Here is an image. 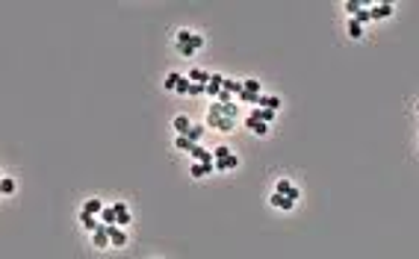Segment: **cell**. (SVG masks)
<instances>
[{
    "mask_svg": "<svg viewBox=\"0 0 419 259\" xmlns=\"http://www.w3.org/2000/svg\"><path fill=\"white\" fill-rule=\"evenodd\" d=\"M269 203H272V206H278V209H284V212H289V209L295 206V200H292V198H287V195H278V192L269 198Z\"/></svg>",
    "mask_w": 419,
    "mask_h": 259,
    "instance_id": "6",
    "label": "cell"
},
{
    "mask_svg": "<svg viewBox=\"0 0 419 259\" xmlns=\"http://www.w3.org/2000/svg\"><path fill=\"white\" fill-rule=\"evenodd\" d=\"M172 124H175V130H177V136H189V130H192V121H189L186 115H177V118H175Z\"/></svg>",
    "mask_w": 419,
    "mask_h": 259,
    "instance_id": "15",
    "label": "cell"
},
{
    "mask_svg": "<svg viewBox=\"0 0 419 259\" xmlns=\"http://www.w3.org/2000/svg\"><path fill=\"white\" fill-rule=\"evenodd\" d=\"M189 156H192V162H204V165H216V159H213V153H210L207 147H195V150H192Z\"/></svg>",
    "mask_w": 419,
    "mask_h": 259,
    "instance_id": "10",
    "label": "cell"
},
{
    "mask_svg": "<svg viewBox=\"0 0 419 259\" xmlns=\"http://www.w3.org/2000/svg\"><path fill=\"white\" fill-rule=\"evenodd\" d=\"M189 89H192L189 77H180V82H177V95H189Z\"/></svg>",
    "mask_w": 419,
    "mask_h": 259,
    "instance_id": "28",
    "label": "cell"
},
{
    "mask_svg": "<svg viewBox=\"0 0 419 259\" xmlns=\"http://www.w3.org/2000/svg\"><path fill=\"white\" fill-rule=\"evenodd\" d=\"M175 147H177V150H183V153H192V150H195L198 144H195V141H192L189 136H177V141H175Z\"/></svg>",
    "mask_w": 419,
    "mask_h": 259,
    "instance_id": "19",
    "label": "cell"
},
{
    "mask_svg": "<svg viewBox=\"0 0 419 259\" xmlns=\"http://www.w3.org/2000/svg\"><path fill=\"white\" fill-rule=\"evenodd\" d=\"M369 15H372V21L390 18V15H393V3H390V0H384V3H378V6H372V9H369Z\"/></svg>",
    "mask_w": 419,
    "mask_h": 259,
    "instance_id": "5",
    "label": "cell"
},
{
    "mask_svg": "<svg viewBox=\"0 0 419 259\" xmlns=\"http://www.w3.org/2000/svg\"><path fill=\"white\" fill-rule=\"evenodd\" d=\"M354 21H360V24H369V21H372V15H369V6H363V9L354 15Z\"/></svg>",
    "mask_w": 419,
    "mask_h": 259,
    "instance_id": "29",
    "label": "cell"
},
{
    "mask_svg": "<svg viewBox=\"0 0 419 259\" xmlns=\"http://www.w3.org/2000/svg\"><path fill=\"white\" fill-rule=\"evenodd\" d=\"M275 109H260V106H254V112H251V118H257V121H263V124H269V121H275Z\"/></svg>",
    "mask_w": 419,
    "mask_h": 259,
    "instance_id": "17",
    "label": "cell"
},
{
    "mask_svg": "<svg viewBox=\"0 0 419 259\" xmlns=\"http://www.w3.org/2000/svg\"><path fill=\"white\" fill-rule=\"evenodd\" d=\"M363 6H366V0H346V12H349L352 18H354V15L363 9Z\"/></svg>",
    "mask_w": 419,
    "mask_h": 259,
    "instance_id": "22",
    "label": "cell"
},
{
    "mask_svg": "<svg viewBox=\"0 0 419 259\" xmlns=\"http://www.w3.org/2000/svg\"><path fill=\"white\" fill-rule=\"evenodd\" d=\"M239 165V159H236V153H227V156H221V159H216V171H233Z\"/></svg>",
    "mask_w": 419,
    "mask_h": 259,
    "instance_id": "11",
    "label": "cell"
},
{
    "mask_svg": "<svg viewBox=\"0 0 419 259\" xmlns=\"http://www.w3.org/2000/svg\"><path fill=\"white\" fill-rule=\"evenodd\" d=\"M186 77H189V82H198V85H207L213 74H210V71H204V68H192V71H189Z\"/></svg>",
    "mask_w": 419,
    "mask_h": 259,
    "instance_id": "9",
    "label": "cell"
},
{
    "mask_svg": "<svg viewBox=\"0 0 419 259\" xmlns=\"http://www.w3.org/2000/svg\"><path fill=\"white\" fill-rule=\"evenodd\" d=\"M349 36H352V39H360V36H363V24L354 21V18H349Z\"/></svg>",
    "mask_w": 419,
    "mask_h": 259,
    "instance_id": "23",
    "label": "cell"
},
{
    "mask_svg": "<svg viewBox=\"0 0 419 259\" xmlns=\"http://www.w3.org/2000/svg\"><path fill=\"white\" fill-rule=\"evenodd\" d=\"M110 241H112L115 247H124V244H127V233H124L118 224H112V227H110Z\"/></svg>",
    "mask_w": 419,
    "mask_h": 259,
    "instance_id": "12",
    "label": "cell"
},
{
    "mask_svg": "<svg viewBox=\"0 0 419 259\" xmlns=\"http://www.w3.org/2000/svg\"><path fill=\"white\" fill-rule=\"evenodd\" d=\"M201 136H204V127H201V124H192V130H189V139L198 144V141H201Z\"/></svg>",
    "mask_w": 419,
    "mask_h": 259,
    "instance_id": "27",
    "label": "cell"
},
{
    "mask_svg": "<svg viewBox=\"0 0 419 259\" xmlns=\"http://www.w3.org/2000/svg\"><path fill=\"white\" fill-rule=\"evenodd\" d=\"M130 209H127V203H115V224L118 227H124V224H130Z\"/></svg>",
    "mask_w": 419,
    "mask_h": 259,
    "instance_id": "14",
    "label": "cell"
},
{
    "mask_svg": "<svg viewBox=\"0 0 419 259\" xmlns=\"http://www.w3.org/2000/svg\"><path fill=\"white\" fill-rule=\"evenodd\" d=\"M257 106L260 109H281V98H275V95H260V100H257Z\"/></svg>",
    "mask_w": 419,
    "mask_h": 259,
    "instance_id": "13",
    "label": "cell"
},
{
    "mask_svg": "<svg viewBox=\"0 0 419 259\" xmlns=\"http://www.w3.org/2000/svg\"><path fill=\"white\" fill-rule=\"evenodd\" d=\"M207 124L213 130L230 133L233 124H236V103H219V100H213L210 109H207Z\"/></svg>",
    "mask_w": 419,
    "mask_h": 259,
    "instance_id": "1",
    "label": "cell"
},
{
    "mask_svg": "<svg viewBox=\"0 0 419 259\" xmlns=\"http://www.w3.org/2000/svg\"><path fill=\"white\" fill-rule=\"evenodd\" d=\"M221 85H224V77H221V74H213L210 82H207V95H210V98H219V95H221Z\"/></svg>",
    "mask_w": 419,
    "mask_h": 259,
    "instance_id": "7",
    "label": "cell"
},
{
    "mask_svg": "<svg viewBox=\"0 0 419 259\" xmlns=\"http://www.w3.org/2000/svg\"><path fill=\"white\" fill-rule=\"evenodd\" d=\"M210 171H216V165H204V162H192L189 165V174L195 177V180H201V177H207Z\"/></svg>",
    "mask_w": 419,
    "mask_h": 259,
    "instance_id": "8",
    "label": "cell"
},
{
    "mask_svg": "<svg viewBox=\"0 0 419 259\" xmlns=\"http://www.w3.org/2000/svg\"><path fill=\"white\" fill-rule=\"evenodd\" d=\"M80 224H83V230H89V233H95L101 227V221H95V215H89V212H80Z\"/></svg>",
    "mask_w": 419,
    "mask_h": 259,
    "instance_id": "18",
    "label": "cell"
},
{
    "mask_svg": "<svg viewBox=\"0 0 419 259\" xmlns=\"http://www.w3.org/2000/svg\"><path fill=\"white\" fill-rule=\"evenodd\" d=\"M416 109H419V103H416Z\"/></svg>",
    "mask_w": 419,
    "mask_h": 259,
    "instance_id": "31",
    "label": "cell"
},
{
    "mask_svg": "<svg viewBox=\"0 0 419 259\" xmlns=\"http://www.w3.org/2000/svg\"><path fill=\"white\" fill-rule=\"evenodd\" d=\"M92 241H95V247H110L112 241H110V224H101L95 233H92Z\"/></svg>",
    "mask_w": 419,
    "mask_h": 259,
    "instance_id": "4",
    "label": "cell"
},
{
    "mask_svg": "<svg viewBox=\"0 0 419 259\" xmlns=\"http://www.w3.org/2000/svg\"><path fill=\"white\" fill-rule=\"evenodd\" d=\"M245 127H248L251 133H257V136H266V133H269V124H263V121H257V118H251V115H248Z\"/></svg>",
    "mask_w": 419,
    "mask_h": 259,
    "instance_id": "16",
    "label": "cell"
},
{
    "mask_svg": "<svg viewBox=\"0 0 419 259\" xmlns=\"http://www.w3.org/2000/svg\"><path fill=\"white\" fill-rule=\"evenodd\" d=\"M180 77H183V74H169V77H165V82H162V89H165V92H177Z\"/></svg>",
    "mask_w": 419,
    "mask_h": 259,
    "instance_id": "21",
    "label": "cell"
},
{
    "mask_svg": "<svg viewBox=\"0 0 419 259\" xmlns=\"http://www.w3.org/2000/svg\"><path fill=\"white\" fill-rule=\"evenodd\" d=\"M242 85H245V92H248V95H260V82H257V80H245Z\"/></svg>",
    "mask_w": 419,
    "mask_h": 259,
    "instance_id": "26",
    "label": "cell"
},
{
    "mask_svg": "<svg viewBox=\"0 0 419 259\" xmlns=\"http://www.w3.org/2000/svg\"><path fill=\"white\" fill-rule=\"evenodd\" d=\"M227 153H233V150H230L227 144H219V147L213 150V159H221V156H227Z\"/></svg>",
    "mask_w": 419,
    "mask_h": 259,
    "instance_id": "30",
    "label": "cell"
},
{
    "mask_svg": "<svg viewBox=\"0 0 419 259\" xmlns=\"http://www.w3.org/2000/svg\"><path fill=\"white\" fill-rule=\"evenodd\" d=\"M101 224H115V206H104V212H101Z\"/></svg>",
    "mask_w": 419,
    "mask_h": 259,
    "instance_id": "24",
    "label": "cell"
},
{
    "mask_svg": "<svg viewBox=\"0 0 419 259\" xmlns=\"http://www.w3.org/2000/svg\"><path fill=\"white\" fill-rule=\"evenodd\" d=\"M204 47V36H198V33H192V30H180L177 33V53L180 56H192V53H198Z\"/></svg>",
    "mask_w": 419,
    "mask_h": 259,
    "instance_id": "2",
    "label": "cell"
},
{
    "mask_svg": "<svg viewBox=\"0 0 419 259\" xmlns=\"http://www.w3.org/2000/svg\"><path fill=\"white\" fill-rule=\"evenodd\" d=\"M275 192H278V195H287V198H292V200H298V198H301V189H298L295 183H289V180H278Z\"/></svg>",
    "mask_w": 419,
    "mask_h": 259,
    "instance_id": "3",
    "label": "cell"
},
{
    "mask_svg": "<svg viewBox=\"0 0 419 259\" xmlns=\"http://www.w3.org/2000/svg\"><path fill=\"white\" fill-rule=\"evenodd\" d=\"M0 192H3V195H12V192H15V180H12V177H3V180H0Z\"/></svg>",
    "mask_w": 419,
    "mask_h": 259,
    "instance_id": "25",
    "label": "cell"
},
{
    "mask_svg": "<svg viewBox=\"0 0 419 259\" xmlns=\"http://www.w3.org/2000/svg\"><path fill=\"white\" fill-rule=\"evenodd\" d=\"M83 212H89V215H101V212H104V203H101L98 198H92V200L83 203Z\"/></svg>",
    "mask_w": 419,
    "mask_h": 259,
    "instance_id": "20",
    "label": "cell"
}]
</instances>
